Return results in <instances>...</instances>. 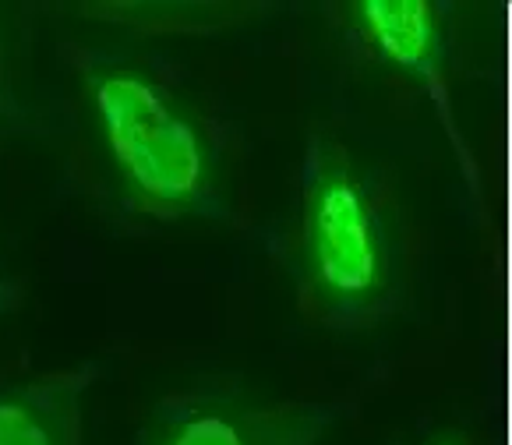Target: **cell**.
I'll return each mask as SVG.
<instances>
[{
  "mask_svg": "<svg viewBox=\"0 0 512 445\" xmlns=\"http://www.w3.org/2000/svg\"><path fill=\"white\" fill-rule=\"evenodd\" d=\"M332 424L322 403L241 389H188L149 410L138 445H318Z\"/></svg>",
  "mask_w": 512,
  "mask_h": 445,
  "instance_id": "obj_3",
  "label": "cell"
},
{
  "mask_svg": "<svg viewBox=\"0 0 512 445\" xmlns=\"http://www.w3.org/2000/svg\"><path fill=\"white\" fill-rule=\"evenodd\" d=\"M11 308V290L4 287V280H0V311H8Z\"/></svg>",
  "mask_w": 512,
  "mask_h": 445,
  "instance_id": "obj_7",
  "label": "cell"
},
{
  "mask_svg": "<svg viewBox=\"0 0 512 445\" xmlns=\"http://www.w3.org/2000/svg\"><path fill=\"white\" fill-rule=\"evenodd\" d=\"M82 99L113 191L159 223H219L234 209V174L198 106L145 64L92 53Z\"/></svg>",
  "mask_w": 512,
  "mask_h": 445,
  "instance_id": "obj_2",
  "label": "cell"
},
{
  "mask_svg": "<svg viewBox=\"0 0 512 445\" xmlns=\"http://www.w3.org/2000/svg\"><path fill=\"white\" fill-rule=\"evenodd\" d=\"M428 445H474L470 438H463V435H442V438H435V442H428Z\"/></svg>",
  "mask_w": 512,
  "mask_h": 445,
  "instance_id": "obj_6",
  "label": "cell"
},
{
  "mask_svg": "<svg viewBox=\"0 0 512 445\" xmlns=\"http://www.w3.org/2000/svg\"><path fill=\"white\" fill-rule=\"evenodd\" d=\"M347 29L378 68L428 96L470 166L463 131L452 117V36L445 11L435 0H354Z\"/></svg>",
  "mask_w": 512,
  "mask_h": 445,
  "instance_id": "obj_4",
  "label": "cell"
},
{
  "mask_svg": "<svg viewBox=\"0 0 512 445\" xmlns=\"http://www.w3.org/2000/svg\"><path fill=\"white\" fill-rule=\"evenodd\" d=\"M294 290L304 318L361 332L407 301L410 248L400 205L329 131H311L301 163Z\"/></svg>",
  "mask_w": 512,
  "mask_h": 445,
  "instance_id": "obj_1",
  "label": "cell"
},
{
  "mask_svg": "<svg viewBox=\"0 0 512 445\" xmlns=\"http://www.w3.org/2000/svg\"><path fill=\"white\" fill-rule=\"evenodd\" d=\"M89 371H50L0 385V445H78Z\"/></svg>",
  "mask_w": 512,
  "mask_h": 445,
  "instance_id": "obj_5",
  "label": "cell"
}]
</instances>
